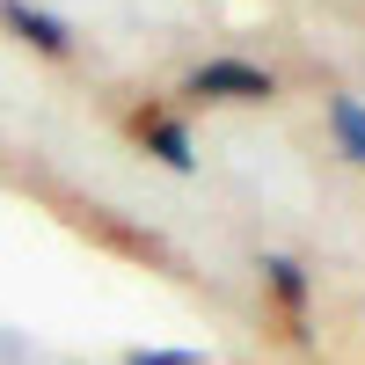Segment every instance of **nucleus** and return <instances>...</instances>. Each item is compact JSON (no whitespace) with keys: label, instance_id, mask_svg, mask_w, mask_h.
Instances as JSON below:
<instances>
[{"label":"nucleus","instance_id":"423d86ee","mask_svg":"<svg viewBox=\"0 0 365 365\" xmlns=\"http://www.w3.org/2000/svg\"><path fill=\"white\" fill-rule=\"evenodd\" d=\"M125 365H205V351H182V344H139V351H125Z\"/></svg>","mask_w":365,"mask_h":365},{"label":"nucleus","instance_id":"f257e3e1","mask_svg":"<svg viewBox=\"0 0 365 365\" xmlns=\"http://www.w3.org/2000/svg\"><path fill=\"white\" fill-rule=\"evenodd\" d=\"M182 96H205V103H270V96H278V73L256 66V58H205V66L182 73Z\"/></svg>","mask_w":365,"mask_h":365},{"label":"nucleus","instance_id":"f03ea898","mask_svg":"<svg viewBox=\"0 0 365 365\" xmlns=\"http://www.w3.org/2000/svg\"><path fill=\"white\" fill-rule=\"evenodd\" d=\"M132 132H139V146H146L161 168L197 175V139H190V125H182V117H168V110H139V117H132Z\"/></svg>","mask_w":365,"mask_h":365},{"label":"nucleus","instance_id":"20e7f679","mask_svg":"<svg viewBox=\"0 0 365 365\" xmlns=\"http://www.w3.org/2000/svg\"><path fill=\"white\" fill-rule=\"evenodd\" d=\"M256 270H263V292H270V299L285 307L292 336H307V299H314V278H307V263H299V256H278V249H270V256H263Z\"/></svg>","mask_w":365,"mask_h":365},{"label":"nucleus","instance_id":"39448f33","mask_svg":"<svg viewBox=\"0 0 365 365\" xmlns=\"http://www.w3.org/2000/svg\"><path fill=\"white\" fill-rule=\"evenodd\" d=\"M329 139L351 168H365V103L358 96H329Z\"/></svg>","mask_w":365,"mask_h":365},{"label":"nucleus","instance_id":"7ed1b4c3","mask_svg":"<svg viewBox=\"0 0 365 365\" xmlns=\"http://www.w3.org/2000/svg\"><path fill=\"white\" fill-rule=\"evenodd\" d=\"M0 22H8L29 51H44V58H66L73 51V22L51 15V8H37V0H0Z\"/></svg>","mask_w":365,"mask_h":365}]
</instances>
